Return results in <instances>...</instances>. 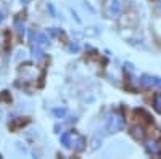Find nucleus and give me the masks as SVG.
Masks as SVG:
<instances>
[{"label":"nucleus","mask_w":161,"mask_h":159,"mask_svg":"<svg viewBox=\"0 0 161 159\" xmlns=\"http://www.w3.org/2000/svg\"><path fill=\"white\" fill-rule=\"evenodd\" d=\"M105 129L108 134H116V132L123 130L124 129V119L119 113L116 111H111L105 119Z\"/></svg>","instance_id":"f257e3e1"},{"label":"nucleus","mask_w":161,"mask_h":159,"mask_svg":"<svg viewBox=\"0 0 161 159\" xmlns=\"http://www.w3.org/2000/svg\"><path fill=\"white\" fill-rule=\"evenodd\" d=\"M123 2L121 0H106V5H105V13L106 16L111 18V19H116L121 16V13H123Z\"/></svg>","instance_id":"f03ea898"},{"label":"nucleus","mask_w":161,"mask_h":159,"mask_svg":"<svg viewBox=\"0 0 161 159\" xmlns=\"http://www.w3.org/2000/svg\"><path fill=\"white\" fill-rule=\"evenodd\" d=\"M19 76L23 77V81L32 82V81H36V79H37L39 71H37L36 66H32V64H24V66H21V68H19Z\"/></svg>","instance_id":"7ed1b4c3"},{"label":"nucleus","mask_w":161,"mask_h":159,"mask_svg":"<svg viewBox=\"0 0 161 159\" xmlns=\"http://www.w3.org/2000/svg\"><path fill=\"white\" fill-rule=\"evenodd\" d=\"M145 151L152 156H161V141L156 138H148L145 140Z\"/></svg>","instance_id":"20e7f679"},{"label":"nucleus","mask_w":161,"mask_h":159,"mask_svg":"<svg viewBox=\"0 0 161 159\" xmlns=\"http://www.w3.org/2000/svg\"><path fill=\"white\" fill-rule=\"evenodd\" d=\"M86 145H87L86 138L82 135L76 134V132H73V135H71V148H74V151L80 153V151H84Z\"/></svg>","instance_id":"39448f33"},{"label":"nucleus","mask_w":161,"mask_h":159,"mask_svg":"<svg viewBox=\"0 0 161 159\" xmlns=\"http://www.w3.org/2000/svg\"><path fill=\"white\" fill-rule=\"evenodd\" d=\"M32 44L45 50V48L50 45V39H48V35L44 34V32H37V34L32 32Z\"/></svg>","instance_id":"423d86ee"},{"label":"nucleus","mask_w":161,"mask_h":159,"mask_svg":"<svg viewBox=\"0 0 161 159\" xmlns=\"http://www.w3.org/2000/svg\"><path fill=\"white\" fill-rule=\"evenodd\" d=\"M130 135L136 140H143L145 138V129L142 125H132L130 127Z\"/></svg>","instance_id":"0eeeda50"},{"label":"nucleus","mask_w":161,"mask_h":159,"mask_svg":"<svg viewBox=\"0 0 161 159\" xmlns=\"http://www.w3.org/2000/svg\"><path fill=\"white\" fill-rule=\"evenodd\" d=\"M100 32H102V29L98 28V26H89V28H86V31H84V35L97 37V35H100Z\"/></svg>","instance_id":"6e6552de"},{"label":"nucleus","mask_w":161,"mask_h":159,"mask_svg":"<svg viewBox=\"0 0 161 159\" xmlns=\"http://www.w3.org/2000/svg\"><path fill=\"white\" fill-rule=\"evenodd\" d=\"M71 135H73V132H64V134L60 137V143L64 148H71Z\"/></svg>","instance_id":"1a4fd4ad"},{"label":"nucleus","mask_w":161,"mask_h":159,"mask_svg":"<svg viewBox=\"0 0 161 159\" xmlns=\"http://www.w3.org/2000/svg\"><path fill=\"white\" fill-rule=\"evenodd\" d=\"M31 53H32V58H34V60H42V58H44V48H40V47H37V45H34V44H32Z\"/></svg>","instance_id":"9d476101"},{"label":"nucleus","mask_w":161,"mask_h":159,"mask_svg":"<svg viewBox=\"0 0 161 159\" xmlns=\"http://www.w3.org/2000/svg\"><path fill=\"white\" fill-rule=\"evenodd\" d=\"M153 32L156 34V37L161 39V16L153 19Z\"/></svg>","instance_id":"9b49d317"},{"label":"nucleus","mask_w":161,"mask_h":159,"mask_svg":"<svg viewBox=\"0 0 161 159\" xmlns=\"http://www.w3.org/2000/svg\"><path fill=\"white\" fill-rule=\"evenodd\" d=\"M153 108H155L156 113L161 114V93H156L153 97Z\"/></svg>","instance_id":"f8f14e48"},{"label":"nucleus","mask_w":161,"mask_h":159,"mask_svg":"<svg viewBox=\"0 0 161 159\" xmlns=\"http://www.w3.org/2000/svg\"><path fill=\"white\" fill-rule=\"evenodd\" d=\"M52 113H53V116H55V117L63 119L68 111H66V108H53V109H52Z\"/></svg>","instance_id":"ddd939ff"},{"label":"nucleus","mask_w":161,"mask_h":159,"mask_svg":"<svg viewBox=\"0 0 161 159\" xmlns=\"http://www.w3.org/2000/svg\"><path fill=\"white\" fill-rule=\"evenodd\" d=\"M15 28H16L18 35H19V37H24V34H26V28H24V24H23L21 21H16V23H15Z\"/></svg>","instance_id":"4468645a"},{"label":"nucleus","mask_w":161,"mask_h":159,"mask_svg":"<svg viewBox=\"0 0 161 159\" xmlns=\"http://www.w3.org/2000/svg\"><path fill=\"white\" fill-rule=\"evenodd\" d=\"M100 145H102V138H98V137L95 135V138L92 140V146H90V148H92L93 151H95V150H98V146H100Z\"/></svg>","instance_id":"2eb2a0df"},{"label":"nucleus","mask_w":161,"mask_h":159,"mask_svg":"<svg viewBox=\"0 0 161 159\" xmlns=\"http://www.w3.org/2000/svg\"><path fill=\"white\" fill-rule=\"evenodd\" d=\"M68 51H69V53H77V51H79V44H77V42H71V44L68 45Z\"/></svg>","instance_id":"dca6fc26"},{"label":"nucleus","mask_w":161,"mask_h":159,"mask_svg":"<svg viewBox=\"0 0 161 159\" xmlns=\"http://www.w3.org/2000/svg\"><path fill=\"white\" fill-rule=\"evenodd\" d=\"M16 148H18L19 151H23V153H28V150H26V146H24V143H21V141L16 143Z\"/></svg>","instance_id":"f3484780"},{"label":"nucleus","mask_w":161,"mask_h":159,"mask_svg":"<svg viewBox=\"0 0 161 159\" xmlns=\"http://www.w3.org/2000/svg\"><path fill=\"white\" fill-rule=\"evenodd\" d=\"M47 8H48V11L52 13V16H57V13H55V8H53V5H52V3H48V5H47Z\"/></svg>","instance_id":"a211bd4d"},{"label":"nucleus","mask_w":161,"mask_h":159,"mask_svg":"<svg viewBox=\"0 0 161 159\" xmlns=\"http://www.w3.org/2000/svg\"><path fill=\"white\" fill-rule=\"evenodd\" d=\"M84 7H86V10H89L90 13H95V10H93V8H92V7H90L87 2H84Z\"/></svg>","instance_id":"6ab92c4d"},{"label":"nucleus","mask_w":161,"mask_h":159,"mask_svg":"<svg viewBox=\"0 0 161 159\" xmlns=\"http://www.w3.org/2000/svg\"><path fill=\"white\" fill-rule=\"evenodd\" d=\"M0 121H3V111L0 109Z\"/></svg>","instance_id":"aec40b11"},{"label":"nucleus","mask_w":161,"mask_h":159,"mask_svg":"<svg viewBox=\"0 0 161 159\" xmlns=\"http://www.w3.org/2000/svg\"><path fill=\"white\" fill-rule=\"evenodd\" d=\"M3 18H5V16H3V13H2V11H0V23H2V21H3Z\"/></svg>","instance_id":"412c9836"},{"label":"nucleus","mask_w":161,"mask_h":159,"mask_svg":"<svg viewBox=\"0 0 161 159\" xmlns=\"http://www.w3.org/2000/svg\"><path fill=\"white\" fill-rule=\"evenodd\" d=\"M159 7H161V3H159Z\"/></svg>","instance_id":"4be33fe9"},{"label":"nucleus","mask_w":161,"mask_h":159,"mask_svg":"<svg viewBox=\"0 0 161 159\" xmlns=\"http://www.w3.org/2000/svg\"><path fill=\"white\" fill-rule=\"evenodd\" d=\"M159 2H161V0H159Z\"/></svg>","instance_id":"5701e85b"}]
</instances>
